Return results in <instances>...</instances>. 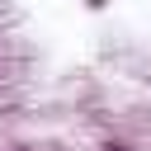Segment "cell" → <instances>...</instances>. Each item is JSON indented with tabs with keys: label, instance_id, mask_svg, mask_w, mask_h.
<instances>
[{
	"label": "cell",
	"instance_id": "1",
	"mask_svg": "<svg viewBox=\"0 0 151 151\" xmlns=\"http://www.w3.org/2000/svg\"><path fill=\"white\" fill-rule=\"evenodd\" d=\"M104 151H137V146H127V142H104Z\"/></svg>",
	"mask_w": 151,
	"mask_h": 151
},
{
	"label": "cell",
	"instance_id": "2",
	"mask_svg": "<svg viewBox=\"0 0 151 151\" xmlns=\"http://www.w3.org/2000/svg\"><path fill=\"white\" fill-rule=\"evenodd\" d=\"M85 9H94V14H99V9H109V0H85Z\"/></svg>",
	"mask_w": 151,
	"mask_h": 151
},
{
	"label": "cell",
	"instance_id": "3",
	"mask_svg": "<svg viewBox=\"0 0 151 151\" xmlns=\"http://www.w3.org/2000/svg\"><path fill=\"white\" fill-rule=\"evenodd\" d=\"M14 151H33V146H14Z\"/></svg>",
	"mask_w": 151,
	"mask_h": 151
}]
</instances>
